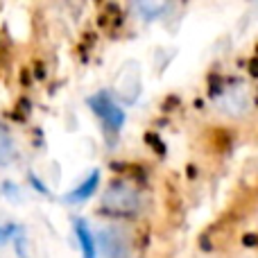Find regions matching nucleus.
<instances>
[{
	"instance_id": "f257e3e1",
	"label": "nucleus",
	"mask_w": 258,
	"mask_h": 258,
	"mask_svg": "<svg viewBox=\"0 0 258 258\" xmlns=\"http://www.w3.org/2000/svg\"><path fill=\"white\" fill-rule=\"evenodd\" d=\"M100 211L116 220L141 218L147 211V195L129 181H111L100 197Z\"/></svg>"
},
{
	"instance_id": "f03ea898",
	"label": "nucleus",
	"mask_w": 258,
	"mask_h": 258,
	"mask_svg": "<svg viewBox=\"0 0 258 258\" xmlns=\"http://www.w3.org/2000/svg\"><path fill=\"white\" fill-rule=\"evenodd\" d=\"M89 107H91V113L100 120L104 134H109V136H118V134L122 132L125 120H127L125 109L118 104V100L113 98L109 91H98L95 95H91Z\"/></svg>"
},
{
	"instance_id": "7ed1b4c3",
	"label": "nucleus",
	"mask_w": 258,
	"mask_h": 258,
	"mask_svg": "<svg viewBox=\"0 0 258 258\" xmlns=\"http://www.w3.org/2000/svg\"><path fill=\"white\" fill-rule=\"evenodd\" d=\"M98 254L102 258H134L132 236L120 224H102L95 231Z\"/></svg>"
},
{
	"instance_id": "20e7f679",
	"label": "nucleus",
	"mask_w": 258,
	"mask_h": 258,
	"mask_svg": "<svg viewBox=\"0 0 258 258\" xmlns=\"http://www.w3.org/2000/svg\"><path fill=\"white\" fill-rule=\"evenodd\" d=\"M254 109V95L247 84H231L220 93L218 111L229 118H245Z\"/></svg>"
},
{
	"instance_id": "39448f33",
	"label": "nucleus",
	"mask_w": 258,
	"mask_h": 258,
	"mask_svg": "<svg viewBox=\"0 0 258 258\" xmlns=\"http://www.w3.org/2000/svg\"><path fill=\"white\" fill-rule=\"evenodd\" d=\"M73 233H75V240L80 245L82 258H98V238H95V231L86 220L77 218L73 220Z\"/></svg>"
},
{
	"instance_id": "423d86ee",
	"label": "nucleus",
	"mask_w": 258,
	"mask_h": 258,
	"mask_svg": "<svg viewBox=\"0 0 258 258\" xmlns=\"http://www.w3.org/2000/svg\"><path fill=\"white\" fill-rule=\"evenodd\" d=\"M100 179H102L100 170L89 172L75 188H73L71 192H66V197H63V200H66L68 204H84L86 200H91V197L95 195V190H98V186H100Z\"/></svg>"
},
{
	"instance_id": "0eeeda50",
	"label": "nucleus",
	"mask_w": 258,
	"mask_h": 258,
	"mask_svg": "<svg viewBox=\"0 0 258 258\" xmlns=\"http://www.w3.org/2000/svg\"><path fill=\"white\" fill-rule=\"evenodd\" d=\"M18 143L16 138H14V134L9 132L7 125H3L0 122V168H7V165H12L14 161L18 159Z\"/></svg>"
},
{
	"instance_id": "6e6552de",
	"label": "nucleus",
	"mask_w": 258,
	"mask_h": 258,
	"mask_svg": "<svg viewBox=\"0 0 258 258\" xmlns=\"http://www.w3.org/2000/svg\"><path fill=\"white\" fill-rule=\"evenodd\" d=\"M27 179H30V183H32V186H34V190H39L41 195H50V190L43 186V181H41V179L36 177L34 172H30V174H27Z\"/></svg>"
},
{
	"instance_id": "1a4fd4ad",
	"label": "nucleus",
	"mask_w": 258,
	"mask_h": 258,
	"mask_svg": "<svg viewBox=\"0 0 258 258\" xmlns=\"http://www.w3.org/2000/svg\"><path fill=\"white\" fill-rule=\"evenodd\" d=\"M18 236V229L7 224V227H0V242H7L9 238H16Z\"/></svg>"
}]
</instances>
